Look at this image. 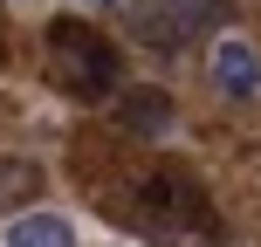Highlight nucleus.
Segmentation results:
<instances>
[{"label": "nucleus", "instance_id": "f257e3e1", "mask_svg": "<svg viewBox=\"0 0 261 247\" xmlns=\"http://www.w3.org/2000/svg\"><path fill=\"white\" fill-rule=\"evenodd\" d=\"M130 227H144V234L165 240V247H206L220 234L206 193H199L186 172H151V179L130 185Z\"/></svg>", "mask_w": 261, "mask_h": 247}, {"label": "nucleus", "instance_id": "f03ea898", "mask_svg": "<svg viewBox=\"0 0 261 247\" xmlns=\"http://www.w3.org/2000/svg\"><path fill=\"white\" fill-rule=\"evenodd\" d=\"M48 62H55V76H62V90L83 96V103L110 96V90H117V76H124V55L110 48L90 21H69V14H62V21H48Z\"/></svg>", "mask_w": 261, "mask_h": 247}, {"label": "nucleus", "instance_id": "7ed1b4c3", "mask_svg": "<svg viewBox=\"0 0 261 247\" xmlns=\"http://www.w3.org/2000/svg\"><path fill=\"white\" fill-rule=\"evenodd\" d=\"M206 21H227V0H138L130 28L144 48H186Z\"/></svg>", "mask_w": 261, "mask_h": 247}, {"label": "nucleus", "instance_id": "20e7f679", "mask_svg": "<svg viewBox=\"0 0 261 247\" xmlns=\"http://www.w3.org/2000/svg\"><path fill=\"white\" fill-rule=\"evenodd\" d=\"M213 90L234 96V103H254L261 96V48L241 35H220L213 41Z\"/></svg>", "mask_w": 261, "mask_h": 247}, {"label": "nucleus", "instance_id": "39448f33", "mask_svg": "<svg viewBox=\"0 0 261 247\" xmlns=\"http://www.w3.org/2000/svg\"><path fill=\"white\" fill-rule=\"evenodd\" d=\"M117 124L138 130V138H158V130H172V96H165V90H124Z\"/></svg>", "mask_w": 261, "mask_h": 247}, {"label": "nucleus", "instance_id": "423d86ee", "mask_svg": "<svg viewBox=\"0 0 261 247\" xmlns=\"http://www.w3.org/2000/svg\"><path fill=\"white\" fill-rule=\"evenodd\" d=\"M7 247H76V227L62 213H21L7 227Z\"/></svg>", "mask_w": 261, "mask_h": 247}, {"label": "nucleus", "instance_id": "0eeeda50", "mask_svg": "<svg viewBox=\"0 0 261 247\" xmlns=\"http://www.w3.org/2000/svg\"><path fill=\"white\" fill-rule=\"evenodd\" d=\"M35 193H41V165H28V158H0V206L35 199Z\"/></svg>", "mask_w": 261, "mask_h": 247}, {"label": "nucleus", "instance_id": "6e6552de", "mask_svg": "<svg viewBox=\"0 0 261 247\" xmlns=\"http://www.w3.org/2000/svg\"><path fill=\"white\" fill-rule=\"evenodd\" d=\"M96 7H110V0H96Z\"/></svg>", "mask_w": 261, "mask_h": 247}]
</instances>
